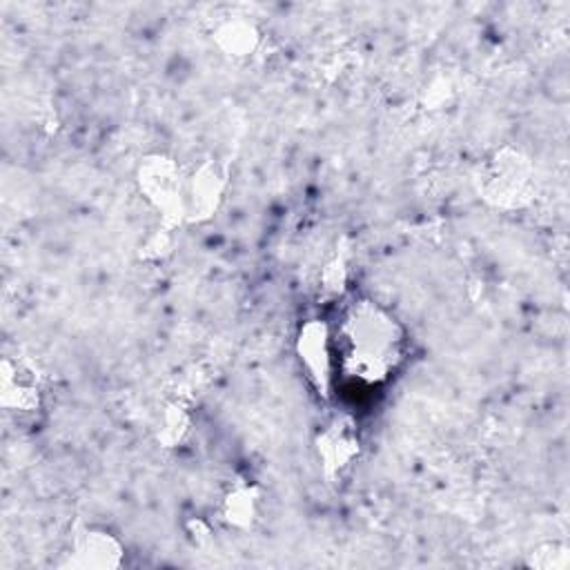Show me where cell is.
I'll return each instance as SVG.
<instances>
[{
	"mask_svg": "<svg viewBox=\"0 0 570 570\" xmlns=\"http://www.w3.org/2000/svg\"><path fill=\"white\" fill-rule=\"evenodd\" d=\"M334 338L341 367L347 376L363 383L387 381L403 361V325L385 307L367 298L354 301L343 312Z\"/></svg>",
	"mask_w": 570,
	"mask_h": 570,
	"instance_id": "obj_1",
	"label": "cell"
},
{
	"mask_svg": "<svg viewBox=\"0 0 570 570\" xmlns=\"http://www.w3.org/2000/svg\"><path fill=\"white\" fill-rule=\"evenodd\" d=\"M479 194L494 207L514 209L534 194L532 165L514 147L494 149L479 169Z\"/></svg>",
	"mask_w": 570,
	"mask_h": 570,
	"instance_id": "obj_2",
	"label": "cell"
},
{
	"mask_svg": "<svg viewBox=\"0 0 570 570\" xmlns=\"http://www.w3.org/2000/svg\"><path fill=\"white\" fill-rule=\"evenodd\" d=\"M183 169L167 154H149L136 169L138 191L169 225L183 223Z\"/></svg>",
	"mask_w": 570,
	"mask_h": 570,
	"instance_id": "obj_3",
	"label": "cell"
},
{
	"mask_svg": "<svg viewBox=\"0 0 570 570\" xmlns=\"http://www.w3.org/2000/svg\"><path fill=\"white\" fill-rule=\"evenodd\" d=\"M227 189V167L214 156L194 160L183 169V223L212 218Z\"/></svg>",
	"mask_w": 570,
	"mask_h": 570,
	"instance_id": "obj_4",
	"label": "cell"
},
{
	"mask_svg": "<svg viewBox=\"0 0 570 570\" xmlns=\"http://www.w3.org/2000/svg\"><path fill=\"white\" fill-rule=\"evenodd\" d=\"M296 354L301 367L316 390L318 396H330L334 379V336L325 321L309 318L301 325L296 334Z\"/></svg>",
	"mask_w": 570,
	"mask_h": 570,
	"instance_id": "obj_5",
	"label": "cell"
},
{
	"mask_svg": "<svg viewBox=\"0 0 570 570\" xmlns=\"http://www.w3.org/2000/svg\"><path fill=\"white\" fill-rule=\"evenodd\" d=\"M361 441L354 421L347 416H334L316 434V456L325 476H341L358 456Z\"/></svg>",
	"mask_w": 570,
	"mask_h": 570,
	"instance_id": "obj_6",
	"label": "cell"
},
{
	"mask_svg": "<svg viewBox=\"0 0 570 570\" xmlns=\"http://www.w3.org/2000/svg\"><path fill=\"white\" fill-rule=\"evenodd\" d=\"M125 548L120 539L100 525H87L76 532L65 566L80 570H111L122 563Z\"/></svg>",
	"mask_w": 570,
	"mask_h": 570,
	"instance_id": "obj_7",
	"label": "cell"
},
{
	"mask_svg": "<svg viewBox=\"0 0 570 570\" xmlns=\"http://www.w3.org/2000/svg\"><path fill=\"white\" fill-rule=\"evenodd\" d=\"M42 387L36 367L18 356H7L0 370V403L7 412L33 414L40 407Z\"/></svg>",
	"mask_w": 570,
	"mask_h": 570,
	"instance_id": "obj_8",
	"label": "cell"
},
{
	"mask_svg": "<svg viewBox=\"0 0 570 570\" xmlns=\"http://www.w3.org/2000/svg\"><path fill=\"white\" fill-rule=\"evenodd\" d=\"M212 42L223 56L232 60H245L258 49L261 31L245 16H227L212 29Z\"/></svg>",
	"mask_w": 570,
	"mask_h": 570,
	"instance_id": "obj_9",
	"label": "cell"
},
{
	"mask_svg": "<svg viewBox=\"0 0 570 570\" xmlns=\"http://www.w3.org/2000/svg\"><path fill=\"white\" fill-rule=\"evenodd\" d=\"M220 517L232 528H249L258 517V488L249 481L232 483L220 499Z\"/></svg>",
	"mask_w": 570,
	"mask_h": 570,
	"instance_id": "obj_10",
	"label": "cell"
},
{
	"mask_svg": "<svg viewBox=\"0 0 570 570\" xmlns=\"http://www.w3.org/2000/svg\"><path fill=\"white\" fill-rule=\"evenodd\" d=\"M187 432H189V412L178 401L167 403L158 416V441L171 448L180 443Z\"/></svg>",
	"mask_w": 570,
	"mask_h": 570,
	"instance_id": "obj_11",
	"label": "cell"
}]
</instances>
